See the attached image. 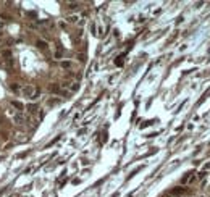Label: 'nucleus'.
Masks as SVG:
<instances>
[{
    "label": "nucleus",
    "instance_id": "f8f14e48",
    "mask_svg": "<svg viewBox=\"0 0 210 197\" xmlns=\"http://www.w3.org/2000/svg\"><path fill=\"white\" fill-rule=\"evenodd\" d=\"M191 175H192V173H186L184 176H183V179H181V183H183V184H186V183L189 181V178H191Z\"/></svg>",
    "mask_w": 210,
    "mask_h": 197
},
{
    "label": "nucleus",
    "instance_id": "20e7f679",
    "mask_svg": "<svg viewBox=\"0 0 210 197\" xmlns=\"http://www.w3.org/2000/svg\"><path fill=\"white\" fill-rule=\"evenodd\" d=\"M24 108L28 110V113H31V115H36V113H37V110H39V107L36 105V103H29V105H26Z\"/></svg>",
    "mask_w": 210,
    "mask_h": 197
},
{
    "label": "nucleus",
    "instance_id": "f03ea898",
    "mask_svg": "<svg viewBox=\"0 0 210 197\" xmlns=\"http://www.w3.org/2000/svg\"><path fill=\"white\" fill-rule=\"evenodd\" d=\"M13 120H15V123H16V125H20V126H23V125H26V116L23 115V113H16Z\"/></svg>",
    "mask_w": 210,
    "mask_h": 197
},
{
    "label": "nucleus",
    "instance_id": "1a4fd4ad",
    "mask_svg": "<svg viewBox=\"0 0 210 197\" xmlns=\"http://www.w3.org/2000/svg\"><path fill=\"white\" fill-rule=\"evenodd\" d=\"M183 192H184V189H183V187H175V189L171 191V196H181Z\"/></svg>",
    "mask_w": 210,
    "mask_h": 197
},
{
    "label": "nucleus",
    "instance_id": "6e6552de",
    "mask_svg": "<svg viewBox=\"0 0 210 197\" xmlns=\"http://www.w3.org/2000/svg\"><path fill=\"white\" fill-rule=\"evenodd\" d=\"M50 92H53V94H61V89H60V86L58 84H50Z\"/></svg>",
    "mask_w": 210,
    "mask_h": 197
},
{
    "label": "nucleus",
    "instance_id": "39448f33",
    "mask_svg": "<svg viewBox=\"0 0 210 197\" xmlns=\"http://www.w3.org/2000/svg\"><path fill=\"white\" fill-rule=\"evenodd\" d=\"M79 20H81L79 15H70L68 18H66V21H68V23H71V24H78V23H79Z\"/></svg>",
    "mask_w": 210,
    "mask_h": 197
},
{
    "label": "nucleus",
    "instance_id": "7ed1b4c3",
    "mask_svg": "<svg viewBox=\"0 0 210 197\" xmlns=\"http://www.w3.org/2000/svg\"><path fill=\"white\" fill-rule=\"evenodd\" d=\"M3 66H5L7 70H13L15 68V60L13 58H3Z\"/></svg>",
    "mask_w": 210,
    "mask_h": 197
},
{
    "label": "nucleus",
    "instance_id": "423d86ee",
    "mask_svg": "<svg viewBox=\"0 0 210 197\" xmlns=\"http://www.w3.org/2000/svg\"><path fill=\"white\" fill-rule=\"evenodd\" d=\"M10 89L15 92V94H21V89H23V86H20L18 82H11V84H10Z\"/></svg>",
    "mask_w": 210,
    "mask_h": 197
},
{
    "label": "nucleus",
    "instance_id": "f3484780",
    "mask_svg": "<svg viewBox=\"0 0 210 197\" xmlns=\"http://www.w3.org/2000/svg\"><path fill=\"white\" fill-rule=\"evenodd\" d=\"M78 7H79V3H68V8H71V10H75Z\"/></svg>",
    "mask_w": 210,
    "mask_h": 197
},
{
    "label": "nucleus",
    "instance_id": "9d476101",
    "mask_svg": "<svg viewBox=\"0 0 210 197\" xmlns=\"http://www.w3.org/2000/svg\"><path fill=\"white\" fill-rule=\"evenodd\" d=\"M60 66H61V68H63V70H70V68H71V61H61V63H60Z\"/></svg>",
    "mask_w": 210,
    "mask_h": 197
},
{
    "label": "nucleus",
    "instance_id": "9b49d317",
    "mask_svg": "<svg viewBox=\"0 0 210 197\" xmlns=\"http://www.w3.org/2000/svg\"><path fill=\"white\" fill-rule=\"evenodd\" d=\"M11 105L15 107V108H18V110H23V108H24V105L20 103V102H11Z\"/></svg>",
    "mask_w": 210,
    "mask_h": 197
},
{
    "label": "nucleus",
    "instance_id": "ddd939ff",
    "mask_svg": "<svg viewBox=\"0 0 210 197\" xmlns=\"http://www.w3.org/2000/svg\"><path fill=\"white\" fill-rule=\"evenodd\" d=\"M195 176H197V179H202V178H205V176H207V171H204V170H200V171L197 173Z\"/></svg>",
    "mask_w": 210,
    "mask_h": 197
},
{
    "label": "nucleus",
    "instance_id": "0eeeda50",
    "mask_svg": "<svg viewBox=\"0 0 210 197\" xmlns=\"http://www.w3.org/2000/svg\"><path fill=\"white\" fill-rule=\"evenodd\" d=\"M36 47L40 49V50H45V49H47V42L42 41V39H37V41H36Z\"/></svg>",
    "mask_w": 210,
    "mask_h": 197
},
{
    "label": "nucleus",
    "instance_id": "f257e3e1",
    "mask_svg": "<svg viewBox=\"0 0 210 197\" xmlns=\"http://www.w3.org/2000/svg\"><path fill=\"white\" fill-rule=\"evenodd\" d=\"M21 94L24 97H28V99H36L37 97V89L32 84H24L23 89H21Z\"/></svg>",
    "mask_w": 210,
    "mask_h": 197
},
{
    "label": "nucleus",
    "instance_id": "4468645a",
    "mask_svg": "<svg viewBox=\"0 0 210 197\" xmlns=\"http://www.w3.org/2000/svg\"><path fill=\"white\" fill-rule=\"evenodd\" d=\"M61 55H63V50L58 49V50L55 52V58H57V60H61Z\"/></svg>",
    "mask_w": 210,
    "mask_h": 197
},
{
    "label": "nucleus",
    "instance_id": "dca6fc26",
    "mask_svg": "<svg viewBox=\"0 0 210 197\" xmlns=\"http://www.w3.org/2000/svg\"><path fill=\"white\" fill-rule=\"evenodd\" d=\"M202 170H204V171H209V170H210V160H209V162H205V163H204Z\"/></svg>",
    "mask_w": 210,
    "mask_h": 197
},
{
    "label": "nucleus",
    "instance_id": "2eb2a0df",
    "mask_svg": "<svg viewBox=\"0 0 210 197\" xmlns=\"http://www.w3.org/2000/svg\"><path fill=\"white\" fill-rule=\"evenodd\" d=\"M195 181H197V176H195L194 173H192V176L189 178V181H188V184H189V186H191V184H192V183H195Z\"/></svg>",
    "mask_w": 210,
    "mask_h": 197
}]
</instances>
